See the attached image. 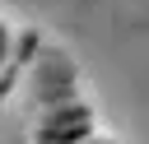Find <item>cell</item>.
<instances>
[{"label":"cell","instance_id":"6da1fadb","mask_svg":"<svg viewBox=\"0 0 149 144\" xmlns=\"http://www.w3.org/2000/svg\"><path fill=\"white\" fill-rule=\"evenodd\" d=\"M79 144H112V139H102V135H88V139H79Z\"/></svg>","mask_w":149,"mask_h":144}]
</instances>
